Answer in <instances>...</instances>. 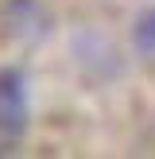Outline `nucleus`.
Returning <instances> with one entry per match:
<instances>
[{
    "instance_id": "obj_2",
    "label": "nucleus",
    "mask_w": 155,
    "mask_h": 159,
    "mask_svg": "<svg viewBox=\"0 0 155 159\" xmlns=\"http://www.w3.org/2000/svg\"><path fill=\"white\" fill-rule=\"evenodd\" d=\"M132 39H136V47H140L144 54H151V58H155V8H151V12H144V16L136 20Z\"/></svg>"
},
{
    "instance_id": "obj_1",
    "label": "nucleus",
    "mask_w": 155,
    "mask_h": 159,
    "mask_svg": "<svg viewBox=\"0 0 155 159\" xmlns=\"http://www.w3.org/2000/svg\"><path fill=\"white\" fill-rule=\"evenodd\" d=\"M27 128V89L20 70H0V136L16 140Z\"/></svg>"
}]
</instances>
